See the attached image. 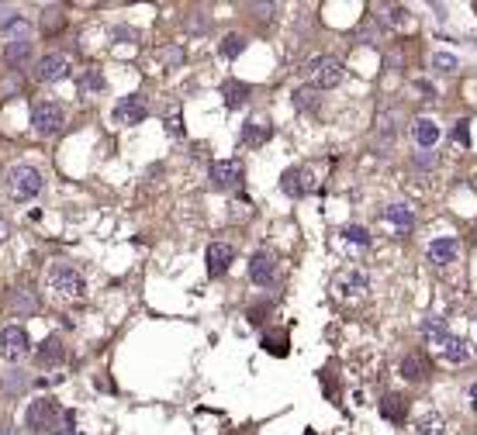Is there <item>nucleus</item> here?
<instances>
[{"instance_id": "nucleus-1", "label": "nucleus", "mask_w": 477, "mask_h": 435, "mask_svg": "<svg viewBox=\"0 0 477 435\" xmlns=\"http://www.w3.org/2000/svg\"><path fill=\"white\" fill-rule=\"evenodd\" d=\"M25 425L32 432H52V435H70L73 432V414L66 407H59V401L52 397H39L28 404Z\"/></svg>"}, {"instance_id": "nucleus-2", "label": "nucleus", "mask_w": 477, "mask_h": 435, "mask_svg": "<svg viewBox=\"0 0 477 435\" xmlns=\"http://www.w3.org/2000/svg\"><path fill=\"white\" fill-rule=\"evenodd\" d=\"M4 183H8V193L14 200H32L42 193V173L32 166V162H18L4 173Z\"/></svg>"}, {"instance_id": "nucleus-3", "label": "nucleus", "mask_w": 477, "mask_h": 435, "mask_svg": "<svg viewBox=\"0 0 477 435\" xmlns=\"http://www.w3.org/2000/svg\"><path fill=\"white\" fill-rule=\"evenodd\" d=\"M49 287L59 297H66V301L83 297V277H80V270L73 263H52L49 266Z\"/></svg>"}, {"instance_id": "nucleus-4", "label": "nucleus", "mask_w": 477, "mask_h": 435, "mask_svg": "<svg viewBox=\"0 0 477 435\" xmlns=\"http://www.w3.org/2000/svg\"><path fill=\"white\" fill-rule=\"evenodd\" d=\"M305 73L312 76V83H315L318 90H332V87L343 83V63H339L336 56H318V59H312Z\"/></svg>"}, {"instance_id": "nucleus-5", "label": "nucleus", "mask_w": 477, "mask_h": 435, "mask_svg": "<svg viewBox=\"0 0 477 435\" xmlns=\"http://www.w3.org/2000/svg\"><path fill=\"white\" fill-rule=\"evenodd\" d=\"M66 125V111L56 104V100H39L32 107V128L39 135H56L59 128Z\"/></svg>"}, {"instance_id": "nucleus-6", "label": "nucleus", "mask_w": 477, "mask_h": 435, "mask_svg": "<svg viewBox=\"0 0 477 435\" xmlns=\"http://www.w3.org/2000/svg\"><path fill=\"white\" fill-rule=\"evenodd\" d=\"M207 176H211L214 190H232V187L243 183V162L238 159H218V162H211Z\"/></svg>"}, {"instance_id": "nucleus-7", "label": "nucleus", "mask_w": 477, "mask_h": 435, "mask_svg": "<svg viewBox=\"0 0 477 435\" xmlns=\"http://www.w3.org/2000/svg\"><path fill=\"white\" fill-rule=\"evenodd\" d=\"M145 118H149V104H145L142 94H128L114 104V121L118 125H142Z\"/></svg>"}, {"instance_id": "nucleus-8", "label": "nucleus", "mask_w": 477, "mask_h": 435, "mask_svg": "<svg viewBox=\"0 0 477 435\" xmlns=\"http://www.w3.org/2000/svg\"><path fill=\"white\" fill-rule=\"evenodd\" d=\"M32 349V339L21 325H8L4 332H0V352H4L8 359H21L25 352Z\"/></svg>"}, {"instance_id": "nucleus-9", "label": "nucleus", "mask_w": 477, "mask_h": 435, "mask_svg": "<svg viewBox=\"0 0 477 435\" xmlns=\"http://www.w3.org/2000/svg\"><path fill=\"white\" fill-rule=\"evenodd\" d=\"M66 73H70V59L59 56V52H49V56H42V59L35 63V80H39V83H56V80H63Z\"/></svg>"}, {"instance_id": "nucleus-10", "label": "nucleus", "mask_w": 477, "mask_h": 435, "mask_svg": "<svg viewBox=\"0 0 477 435\" xmlns=\"http://www.w3.org/2000/svg\"><path fill=\"white\" fill-rule=\"evenodd\" d=\"M380 218L394 229V235H408L412 229H415V214H412V207L408 204H401V200H394V204H387L384 211H380Z\"/></svg>"}, {"instance_id": "nucleus-11", "label": "nucleus", "mask_w": 477, "mask_h": 435, "mask_svg": "<svg viewBox=\"0 0 477 435\" xmlns=\"http://www.w3.org/2000/svg\"><path fill=\"white\" fill-rule=\"evenodd\" d=\"M425 256H429V263L446 266V263H453V259L460 256V239H453V235H439V239H432V242H429Z\"/></svg>"}, {"instance_id": "nucleus-12", "label": "nucleus", "mask_w": 477, "mask_h": 435, "mask_svg": "<svg viewBox=\"0 0 477 435\" xmlns=\"http://www.w3.org/2000/svg\"><path fill=\"white\" fill-rule=\"evenodd\" d=\"M281 187H284V193H287V197H305V193H312V190H315L312 173H308V169H301V166L287 169V173L281 176Z\"/></svg>"}, {"instance_id": "nucleus-13", "label": "nucleus", "mask_w": 477, "mask_h": 435, "mask_svg": "<svg viewBox=\"0 0 477 435\" xmlns=\"http://www.w3.org/2000/svg\"><path fill=\"white\" fill-rule=\"evenodd\" d=\"M204 259H207V273H211V277H221V273L232 266L235 249H232L228 242H211V246H207V253H204Z\"/></svg>"}, {"instance_id": "nucleus-14", "label": "nucleus", "mask_w": 477, "mask_h": 435, "mask_svg": "<svg viewBox=\"0 0 477 435\" xmlns=\"http://www.w3.org/2000/svg\"><path fill=\"white\" fill-rule=\"evenodd\" d=\"M274 273H277L274 256H270L267 249H260V253L253 256V263H250V277H253V284H256V287H267V284L274 280Z\"/></svg>"}, {"instance_id": "nucleus-15", "label": "nucleus", "mask_w": 477, "mask_h": 435, "mask_svg": "<svg viewBox=\"0 0 477 435\" xmlns=\"http://www.w3.org/2000/svg\"><path fill=\"white\" fill-rule=\"evenodd\" d=\"M28 56H32V35H28V32L11 35L8 45H4V59H8L11 66H21V63H28Z\"/></svg>"}, {"instance_id": "nucleus-16", "label": "nucleus", "mask_w": 477, "mask_h": 435, "mask_svg": "<svg viewBox=\"0 0 477 435\" xmlns=\"http://www.w3.org/2000/svg\"><path fill=\"white\" fill-rule=\"evenodd\" d=\"M336 290H339L343 297H360L363 290H370V277H367L363 270H349V273H343V277H339Z\"/></svg>"}, {"instance_id": "nucleus-17", "label": "nucleus", "mask_w": 477, "mask_h": 435, "mask_svg": "<svg viewBox=\"0 0 477 435\" xmlns=\"http://www.w3.org/2000/svg\"><path fill=\"white\" fill-rule=\"evenodd\" d=\"M8 308H11V315L28 318V315H35V311H39V301H35V294H32L28 287H14V290H11V297H8Z\"/></svg>"}, {"instance_id": "nucleus-18", "label": "nucleus", "mask_w": 477, "mask_h": 435, "mask_svg": "<svg viewBox=\"0 0 477 435\" xmlns=\"http://www.w3.org/2000/svg\"><path fill=\"white\" fill-rule=\"evenodd\" d=\"M270 135H274V128H270V121H267V118H250V121L243 125V142H246L250 149L263 145Z\"/></svg>"}, {"instance_id": "nucleus-19", "label": "nucleus", "mask_w": 477, "mask_h": 435, "mask_svg": "<svg viewBox=\"0 0 477 435\" xmlns=\"http://www.w3.org/2000/svg\"><path fill=\"white\" fill-rule=\"evenodd\" d=\"M412 138H415L422 149H432V145L439 142V125H436L432 118H415V125H412Z\"/></svg>"}, {"instance_id": "nucleus-20", "label": "nucleus", "mask_w": 477, "mask_h": 435, "mask_svg": "<svg viewBox=\"0 0 477 435\" xmlns=\"http://www.w3.org/2000/svg\"><path fill=\"white\" fill-rule=\"evenodd\" d=\"M422 335H425V342H429V346H436L439 352H443V346L453 339L443 318H425V321H422Z\"/></svg>"}, {"instance_id": "nucleus-21", "label": "nucleus", "mask_w": 477, "mask_h": 435, "mask_svg": "<svg viewBox=\"0 0 477 435\" xmlns=\"http://www.w3.org/2000/svg\"><path fill=\"white\" fill-rule=\"evenodd\" d=\"M63 359H66V349H63L59 335H49V339L39 346V363H45V366H56V363H63Z\"/></svg>"}, {"instance_id": "nucleus-22", "label": "nucleus", "mask_w": 477, "mask_h": 435, "mask_svg": "<svg viewBox=\"0 0 477 435\" xmlns=\"http://www.w3.org/2000/svg\"><path fill=\"white\" fill-rule=\"evenodd\" d=\"M425 373H429V370H425V359H422V356H405V359H401V376H405L408 383H422Z\"/></svg>"}, {"instance_id": "nucleus-23", "label": "nucleus", "mask_w": 477, "mask_h": 435, "mask_svg": "<svg viewBox=\"0 0 477 435\" xmlns=\"http://www.w3.org/2000/svg\"><path fill=\"white\" fill-rule=\"evenodd\" d=\"M405 411H408V404H405L398 394H387V397L380 401V414H384L387 421H405Z\"/></svg>"}, {"instance_id": "nucleus-24", "label": "nucleus", "mask_w": 477, "mask_h": 435, "mask_svg": "<svg viewBox=\"0 0 477 435\" xmlns=\"http://www.w3.org/2000/svg\"><path fill=\"white\" fill-rule=\"evenodd\" d=\"M415 435H443V418L436 411H425L418 421H415Z\"/></svg>"}, {"instance_id": "nucleus-25", "label": "nucleus", "mask_w": 477, "mask_h": 435, "mask_svg": "<svg viewBox=\"0 0 477 435\" xmlns=\"http://www.w3.org/2000/svg\"><path fill=\"white\" fill-rule=\"evenodd\" d=\"M443 356H446L449 363H467V359H470V349H467V342H460V339H449V342L443 346Z\"/></svg>"}, {"instance_id": "nucleus-26", "label": "nucleus", "mask_w": 477, "mask_h": 435, "mask_svg": "<svg viewBox=\"0 0 477 435\" xmlns=\"http://www.w3.org/2000/svg\"><path fill=\"white\" fill-rule=\"evenodd\" d=\"M28 383H32V380H28L25 370H11V373L4 376V390H8V394H25Z\"/></svg>"}, {"instance_id": "nucleus-27", "label": "nucleus", "mask_w": 477, "mask_h": 435, "mask_svg": "<svg viewBox=\"0 0 477 435\" xmlns=\"http://www.w3.org/2000/svg\"><path fill=\"white\" fill-rule=\"evenodd\" d=\"M263 349H270L274 356H284L287 352V332L281 328V332H267L263 335Z\"/></svg>"}, {"instance_id": "nucleus-28", "label": "nucleus", "mask_w": 477, "mask_h": 435, "mask_svg": "<svg viewBox=\"0 0 477 435\" xmlns=\"http://www.w3.org/2000/svg\"><path fill=\"white\" fill-rule=\"evenodd\" d=\"M225 97H228V107H238L250 100V87L246 83H225Z\"/></svg>"}, {"instance_id": "nucleus-29", "label": "nucleus", "mask_w": 477, "mask_h": 435, "mask_svg": "<svg viewBox=\"0 0 477 435\" xmlns=\"http://www.w3.org/2000/svg\"><path fill=\"white\" fill-rule=\"evenodd\" d=\"M343 239L353 242V246H360V249L370 246V232H367L363 225H346V229H343Z\"/></svg>"}, {"instance_id": "nucleus-30", "label": "nucleus", "mask_w": 477, "mask_h": 435, "mask_svg": "<svg viewBox=\"0 0 477 435\" xmlns=\"http://www.w3.org/2000/svg\"><path fill=\"white\" fill-rule=\"evenodd\" d=\"M243 49H246V39H243V35H225V42H221V56L235 59Z\"/></svg>"}, {"instance_id": "nucleus-31", "label": "nucleus", "mask_w": 477, "mask_h": 435, "mask_svg": "<svg viewBox=\"0 0 477 435\" xmlns=\"http://www.w3.org/2000/svg\"><path fill=\"white\" fill-rule=\"evenodd\" d=\"M432 66H436L439 73H453L460 63H456V56H449V52H436V56H432Z\"/></svg>"}, {"instance_id": "nucleus-32", "label": "nucleus", "mask_w": 477, "mask_h": 435, "mask_svg": "<svg viewBox=\"0 0 477 435\" xmlns=\"http://www.w3.org/2000/svg\"><path fill=\"white\" fill-rule=\"evenodd\" d=\"M80 87H83V90H104V76H101L97 70H87L83 80H80Z\"/></svg>"}, {"instance_id": "nucleus-33", "label": "nucleus", "mask_w": 477, "mask_h": 435, "mask_svg": "<svg viewBox=\"0 0 477 435\" xmlns=\"http://www.w3.org/2000/svg\"><path fill=\"white\" fill-rule=\"evenodd\" d=\"M453 138H456V142H463V145H470V121H456Z\"/></svg>"}, {"instance_id": "nucleus-34", "label": "nucleus", "mask_w": 477, "mask_h": 435, "mask_svg": "<svg viewBox=\"0 0 477 435\" xmlns=\"http://www.w3.org/2000/svg\"><path fill=\"white\" fill-rule=\"evenodd\" d=\"M312 97H315V90H294V104L305 107V111L312 107Z\"/></svg>"}, {"instance_id": "nucleus-35", "label": "nucleus", "mask_w": 477, "mask_h": 435, "mask_svg": "<svg viewBox=\"0 0 477 435\" xmlns=\"http://www.w3.org/2000/svg\"><path fill=\"white\" fill-rule=\"evenodd\" d=\"M387 14H391V18H387L391 25H401V21H408V8H391Z\"/></svg>"}, {"instance_id": "nucleus-36", "label": "nucleus", "mask_w": 477, "mask_h": 435, "mask_svg": "<svg viewBox=\"0 0 477 435\" xmlns=\"http://www.w3.org/2000/svg\"><path fill=\"white\" fill-rule=\"evenodd\" d=\"M8 235H11V229H8L4 218H0V242H8Z\"/></svg>"}, {"instance_id": "nucleus-37", "label": "nucleus", "mask_w": 477, "mask_h": 435, "mask_svg": "<svg viewBox=\"0 0 477 435\" xmlns=\"http://www.w3.org/2000/svg\"><path fill=\"white\" fill-rule=\"evenodd\" d=\"M0 435H14V428H11V421H0Z\"/></svg>"}, {"instance_id": "nucleus-38", "label": "nucleus", "mask_w": 477, "mask_h": 435, "mask_svg": "<svg viewBox=\"0 0 477 435\" xmlns=\"http://www.w3.org/2000/svg\"><path fill=\"white\" fill-rule=\"evenodd\" d=\"M470 394H474V397H477V383H474V387H470Z\"/></svg>"}, {"instance_id": "nucleus-39", "label": "nucleus", "mask_w": 477, "mask_h": 435, "mask_svg": "<svg viewBox=\"0 0 477 435\" xmlns=\"http://www.w3.org/2000/svg\"><path fill=\"white\" fill-rule=\"evenodd\" d=\"M308 435H315V432H308Z\"/></svg>"}]
</instances>
